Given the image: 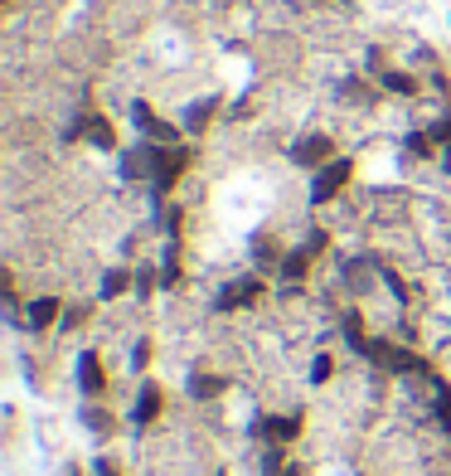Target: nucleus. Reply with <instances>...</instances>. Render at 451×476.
I'll return each mask as SVG.
<instances>
[{
	"label": "nucleus",
	"mask_w": 451,
	"mask_h": 476,
	"mask_svg": "<svg viewBox=\"0 0 451 476\" xmlns=\"http://www.w3.org/2000/svg\"><path fill=\"white\" fill-rule=\"evenodd\" d=\"M345 181H350V161H335V165H325V175L316 181V190H311V195H316V199H330L340 185H345Z\"/></svg>",
	"instance_id": "f257e3e1"
},
{
	"label": "nucleus",
	"mask_w": 451,
	"mask_h": 476,
	"mask_svg": "<svg viewBox=\"0 0 451 476\" xmlns=\"http://www.w3.org/2000/svg\"><path fill=\"white\" fill-rule=\"evenodd\" d=\"M54 312H58V302H54V296H39V302H30L25 321H30L34 331H39V326H49V321H54Z\"/></svg>",
	"instance_id": "f03ea898"
},
{
	"label": "nucleus",
	"mask_w": 451,
	"mask_h": 476,
	"mask_svg": "<svg viewBox=\"0 0 451 476\" xmlns=\"http://www.w3.org/2000/svg\"><path fill=\"white\" fill-rule=\"evenodd\" d=\"M156 413H160V389H141V399H136V413H132V419H136V423H151Z\"/></svg>",
	"instance_id": "7ed1b4c3"
},
{
	"label": "nucleus",
	"mask_w": 451,
	"mask_h": 476,
	"mask_svg": "<svg viewBox=\"0 0 451 476\" xmlns=\"http://www.w3.org/2000/svg\"><path fill=\"white\" fill-rule=\"evenodd\" d=\"M325 156H330L325 137H311V141H301V146H296V161H301V165H316V161H325Z\"/></svg>",
	"instance_id": "20e7f679"
},
{
	"label": "nucleus",
	"mask_w": 451,
	"mask_h": 476,
	"mask_svg": "<svg viewBox=\"0 0 451 476\" xmlns=\"http://www.w3.org/2000/svg\"><path fill=\"white\" fill-rule=\"evenodd\" d=\"M82 389H88V394L102 389V375H98V360H92V355H82Z\"/></svg>",
	"instance_id": "39448f33"
},
{
	"label": "nucleus",
	"mask_w": 451,
	"mask_h": 476,
	"mask_svg": "<svg viewBox=\"0 0 451 476\" xmlns=\"http://www.w3.org/2000/svg\"><path fill=\"white\" fill-rule=\"evenodd\" d=\"M122 287H126V278H122V272H112V278L102 282V296H112V292H122Z\"/></svg>",
	"instance_id": "423d86ee"
}]
</instances>
